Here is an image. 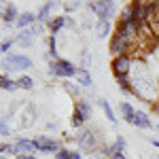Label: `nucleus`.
Wrapping results in <instances>:
<instances>
[{
  "instance_id": "1",
  "label": "nucleus",
  "mask_w": 159,
  "mask_h": 159,
  "mask_svg": "<svg viewBox=\"0 0 159 159\" xmlns=\"http://www.w3.org/2000/svg\"><path fill=\"white\" fill-rule=\"evenodd\" d=\"M0 66L7 72H11V70H28V68H32V60L28 55H21V53H11V55L4 57V61Z\"/></svg>"
},
{
  "instance_id": "2",
  "label": "nucleus",
  "mask_w": 159,
  "mask_h": 159,
  "mask_svg": "<svg viewBox=\"0 0 159 159\" xmlns=\"http://www.w3.org/2000/svg\"><path fill=\"white\" fill-rule=\"evenodd\" d=\"M76 66L74 64H70L68 60H53L49 66V72L53 74V76H61V79H72V76H76Z\"/></svg>"
},
{
  "instance_id": "3",
  "label": "nucleus",
  "mask_w": 159,
  "mask_h": 159,
  "mask_svg": "<svg viewBox=\"0 0 159 159\" xmlns=\"http://www.w3.org/2000/svg\"><path fill=\"white\" fill-rule=\"evenodd\" d=\"M89 9L98 15L100 21H108L110 17L115 15V11H117V7H115L112 0H96V2L89 4Z\"/></svg>"
},
{
  "instance_id": "4",
  "label": "nucleus",
  "mask_w": 159,
  "mask_h": 159,
  "mask_svg": "<svg viewBox=\"0 0 159 159\" xmlns=\"http://www.w3.org/2000/svg\"><path fill=\"white\" fill-rule=\"evenodd\" d=\"M132 47H134V40H129V38H125V36L112 34V38H110V53H112L115 57H119V55H129Z\"/></svg>"
},
{
  "instance_id": "5",
  "label": "nucleus",
  "mask_w": 159,
  "mask_h": 159,
  "mask_svg": "<svg viewBox=\"0 0 159 159\" xmlns=\"http://www.w3.org/2000/svg\"><path fill=\"white\" fill-rule=\"evenodd\" d=\"M76 142H79V148L81 151H93L96 144H98V140H96V134L91 132V129H81L79 136H76Z\"/></svg>"
},
{
  "instance_id": "6",
  "label": "nucleus",
  "mask_w": 159,
  "mask_h": 159,
  "mask_svg": "<svg viewBox=\"0 0 159 159\" xmlns=\"http://www.w3.org/2000/svg\"><path fill=\"white\" fill-rule=\"evenodd\" d=\"M110 66H112L115 76H127L129 68H132V57H129V55H119V57H115V60H112Z\"/></svg>"
},
{
  "instance_id": "7",
  "label": "nucleus",
  "mask_w": 159,
  "mask_h": 159,
  "mask_svg": "<svg viewBox=\"0 0 159 159\" xmlns=\"http://www.w3.org/2000/svg\"><path fill=\"white\" fill-rule=\"evenodd\" d=\"M34 147H36V151H43V153H53V151L57 153L60 148H64L60 142H55L49 136H38L36 140H34Z\"/></svg>"
},
{
  "instance_id": "8",
  "label": "nucleus",
  "mask_w": 159,
  "mask_h": 159,
  "mask_svg": "<svg viewBox=\"0 0 159 159\" xmlns=\"http://www.w3.org/2000/svg\"><path fill=\"white\" fill-rule=\"evenodd\" d=\"M34 151H36V147H34V140H25V138H19V140L13 144V153H15L17 157L32 155Z\"/></svg>"
},
{
  "instance_id": "9",
  "label": "nucleus",
  "mask_w": 159,
  "mask_h": 159,
  "mask_svg": "<svg viewBox=\"0 0 159 159\" xmlns=\"http://www.w3.org/2000/svg\"><path fill=\"white\" fill-rule=\"evenodd\" d=\"M55 7H60V0H49L47 4H43V9L38 11L36 19L40 21V24H43V21H49V19H51V11H53Z\"/></svg>"
},
{
  "instance_id": "10",
  "label": "nucleus",
  "mask_w": 159,
  "mask_h": 159,
  "mask_svg": "<svg viewBox=\"0 0 159 159\" xmlns=\"http://www.w3.org/2000/svg\"><path fill=\"white\" fill-rule=\"evenodd\" d=\"M66 24H68V19H66L64 15H55V17H51L49 21H47V28H49L51 36H55V34H57V32H60Z\"/></svg>"
},
{
  "instance_id": "11",
  "label": "nucleus",
  "mask_w": 159,
  "mask_h": 159,
  "mask_svg": "<svg viewBox=\"0 0 159 159\" xmlns=\"http://www.w3.org/2000/svg\"><path fill=\"white\" fill-rule=\"evenodd\" d=\"M123 148H125V138L123 136H117V140L110 147H104V155L110 159L112 155H117V153H123Z\"/></svg>"
},
{
  "instance_id": "12",
  "label": "nucleus",
  "mask_w": 159,
  "mask_h": 159,
  "mask_svg": "<svg viewBox=\"0 0 159 159\" xmlns=\"http://www.w3.org/2000/svg\"><path fill=\"white\" fill-rule=\"evenodd\" d=\"M134 125L138 129H151L153 127V123L148 119L147 112H140V110H136V117H134Z\"/></svg>"
},
{
  "instance_id": "13",
  "label": "nucleus",
  "mask_w": 159,
  "mask_h": 159,
  "mask_svg": "<svg viewBox=\"0 0 159 159\" xmlns=\"http://www.w3.org/2000/svg\"><path fill=\"white\" fill-rule=\"evenodd\" d=\"M32 24H36V15H34V13H21V15H19V19H17V28H19V30H25V28H30V25Z\"/></svg>"
},
{
  "instance_id": "14",
  "label": "nucleus",
  "mask_w": 159,
  "mask_h": 159,
  "mask_svg": "<svg viewBox=\"0 0 159 159\" xmlns=\"http://www.w3.org/2000/svg\"><path fill=\"white\" fill-rule=\"evenodd\" d=\"M119 110H121L123 119H125V121H127V123H134L136 110H134V106H132L129 102H121V104H119Z\"/></svg>"
},
{
  "instance_id": "15",
  "label": "nucleus",
  "mask_w": 159,
  "mask_h": 159,
  "mask_svg": "<svg viewBox=\"0 0 159 159\" xmlns=\"http://www.w3.org/2000/svg\"><path fill=\"white\" fill-rule=\"evenodd\" d=\"M2 19H4V24H17V19H19V13H17V9H15V4H7Z\"/></svg>"
},
{
  "instance_id": "16",
  "label": "nucleus",
  "mask_w": 159,
  "mask_h": 159,
  "mask_svg": "<svg viewBox=\"0 0 159 159\" xmlns=\"http://www.w3.org/2000/svg\"><path fill=\"white\" fill-rule=\"evenodd\" d=\"M74 108H76L79 112H81V115H83V117H85V121L89 119V117H91V104H89V102H85V100H79Z\"/></svg>"
},
{
  "instance_id": "17",
  "label": "nucleus",
  "mask_w": 159,
  "mask_h": 159,
  "mask_svg": "<svg viewBox=\"0 0 159 159\" xmlns=\"http://www.w3.org/2000/svg\"><path fill=\"white\" fill-rule=\"evenodd\" d=\"M76 81H79L83 87H89L91 85V74L87 72L85 68H79V70H76Z\"/></svg>"
},
{
  "instance_id": "18",
  "label": "nucleus",
  "mask_w": 159,
  "mask_h": 159,
  "mask_svg": "<svg viewBox=\"0 0 159 159\" xmlns=\"http://www.w3.org/2000/svg\"><path fill=\"white\" fill-rule=\"evenodd\" d=\"M117 85H119V89H121V91H125V93H134L132 81H129L127 76H117Z\"/></svg>"
},
{
  "instance_id": "19",
  "label": "nucleus",
  "mask_w": 159,
  "mask_h": 159,
  "mask_svg": "<svg viewBox=\"0 0 159 159\" xmlns=\"http://www.w3.org/2000/svg\"><path fill=\"white\" fill-rule=\"evenodd\" d=\"M24 34H25V36H30V38L40 36V34H43V24H40V21H38V24H32L30 28H25V30H24Z\"/></svg>"
},
{
  "instance_id": "20",
  "label": "nucleus",
  "mask_w": 159,
  "mask_h": 159,
  "mask_svg": "<svg viewBox=\"0 0 159 159\" xmlns=\"http://www.w3.org/2000/svg\"><path fill=\"white\" fill-rule=\"evenodd\" d=\"M98 104L102 106V110H104V115H106V119H108L110 123H115V121H117V117H115V112H112V108H110V104L106 102V100H104V98L98 100Z\"/></svg>"
},
{
  "instance_id": "21",
  "label": "nucleus",
  "mask_w": 159,
  "mask_h": 159,
  "mask_svg": "<svg viewBox=\"0 0 159 159\" xmlns=\"http://www.w3.org/2000/svg\"><path fill=\"white\" fill-rule=\"evenodd\" d=\"M0 87L7 91H15L17 89V81H11L9 76H0Z\"/></svg>"
},
{
  "instance_id": "22",
  "label": "nucleus",
  "mask_w": 159,
  "mask_h": 159,
  "mask_svg": "<svg viewBox=\"0 0 159 159\" xmlns=\"http://www.w3.org/2000/svg\"><path fill=\"white\" fill-rule=\"evenodd\" d=\"M17 87H19V89H25V91H30V89L34 87V81H32L30 76H19V81H17Z\"/></svg>"
},
{
  "instance_id": "23",
  "label": "nucleus",
  "mask_w": 159,
  "mask_h": 159,
  "mask_svg": "<svg viewBox=\"0 0 159 159\" xmlns=\"http://www.w3.org/2000/svg\"><path fill=\"white\" fill-rule=\"evenodd\" d=\"M70 123H72V127H83L85 117H83V115H81L76 108H74V110H72V119H70Z\"/></svg>"
},
{
  "instance_id": "24",
  "label": "nucleus",
  "mask_w": 159,
  "mask_h": 159,
  "mask_svg": "<svg viewBox=\"0 0 159 159\" xmlns=\"http://www.w3.org/2000/svg\"><path fill=\"white\" fill-rule=\"evenodd\" d=\"M9 134H11V127H9L7 117H0V136H9Z\"/></svg>"
},
{
  "instance_id": "25",
  "label": "nucleus",
  "mask_w": 159,
  "mask_h": 159,
  "mask_svg": "<svg viewBox=\"0 0 159 159\" xmlns=\"http://www.w3.org/2000/svg\"><path fill=\"white\" fill-rule=\"evenodd\" d=\"M64 89H66V93H70V96H74V98H79V87L74 85V83H64Z\"/></svg>"
},
{
  "instance_id": "26",
  "label": "nucleus",
  "mask_w": 159,
  "mask_h": 159,
  "mask_svg": "<svg viewBox=\"0 0 159 159\" xmlns=\"http://www.w3.org/2000/svg\"><path fill=\"white\" fill-rule=\"evenodd\" d=\"M108 32H110V24H108V21H100V24H98V34L104 38Z\"/></svg>"
},
{
  "instance_id": "27",
  "label": "nucleus",
  "mask_w": 159,
  "mask_h": 159,
  "mask_svg": "<svg viewBox=\"0 0 159 159\" xmlns=\"http://www.w3.org/2000/svg\"><path fill=\"white\" fill-rule=\"evenodd\" d=\"M55 53H57V40H55V36H49V55L55 57Z\"/></svg>"
},
{
  "instance_id": "28",
  "label": "nucleus",
  "mask_w": 159,
  "mask_h": 159,
  "mask_svg": "<svg viewBox=\"0 0 159 159\" xmlns=\"http://www.w3.org/2000/svg\"><path fill=\"white\" fill-rule=\"evenodd\" d=\"M17 43H19V45H24V47H28V45H32V38L25 36L24 32H19V36H17Z\"/></svg>"
},
{
  "instance_id": "29",
  "label": "nucleus",
  "mask_w": 159,
  "mask_h": 159,
  "mask_svg": "<svg viewBox=\"0 0 159 159\" xmlns=\"http://www.w3.org/2000/svg\"><path fill=\"white\" fill-rule=\"evenodd\" d=\"M55 159H70V151H68V148H60V151L55 153Z\"/></svg>"
},
{
  "instance_id": "30",
  "label": "nucleus",
  "mask_w": 159,
  "mask_h": 159,
  "mask_svg": "<svg viewBox=\"0 0 159 159\" xmlns=\"http://www.w3.org/2000/svg\"><path fill=\"white\" fill-rule=\"evenodd\" d=\"M13 43H15V40H4V43L0 45V53H9L11 47H13Z\"/></svg>"
},
{
  "instance_id": "31",
  "label": "nucleus",
  "mask_w": 159,
  "mask_h": 159,
  "mask_svg": "<svg viewBox=\"0 0 159 159\" xmlns=\"http://www.w3.org/2000/svg\"><path fill=\"white\" fill-rule=\"evenodd\" d=\"M81 2H83V0H72V2H68V4H66V11H72V9H76Z\"/></svg>"
},
{
  "instance_id": "32",
  "label": "nucleus",
  "mask_w": 159,
  "mask_h": 159,
  "mask_svg": "<svg viewBox=\"0 0 159 159\" xmlns=\"http://www.w3.org/2000/svg\"><path fill=\"white\" fill-rule=\"evenodd\" d=\"M70 159H83V157H81L79 151H70Z\"/></svg>"
},
{
  "instance_id": "33",
  "label": "nucleus",
  "mask_w": 159,
  "mask_h": 159,
  "mask_svg": "<svg viewBox=\"0 0 159 159\" xmlns=\"http://www.w3.org/2000/svg\"><path fill=\"white\" fill-rule=\"evenodd\" d=\"M140 4H159V0H138Z\"/></svg>"
},
{
  "instance_id": "34",
  "label": "nucleus",
  "mask_w": 159,
  "mask_h": 159,
  "mask_svg": "<svg viewBox=\"0 0 159 159\" xmlns=\"http://www.w3.org/2000/svg\"><path fill=\"white\" fill-rule=\"evenodd\" d=\"M110 159H125V155H123V153H117V155H112Z\"/></svg>"
},
{
  "instance_id": "35",
  "label": "nucleus",
  "mask_w": 159,
  "mask_h": 159,
  "mask_svg": "<svg viewBox=\"0 0 159 159\" xmlns=\"http://www.w3.org/2000/svg\"><path fill=\"white\" fill-rule=\"evenodd\" d=\"M153 110H155V115L159 117V102H157V104H153Z\"/></svg>"
},
{
  "instance_id": "36",
  "label": "nucleus",
  "mask_w": 159,
  "mask_h": 159,
  "mask_svg": "<svg viewBox=\"0 0 159 159\" xmlns=\"http://www.w3.org/2000/svg\"><path fill=\"white\" fill-rule=\"evenodd\" d=\"M17 159H34L32 155H25V157H17Z\"/></svg>"
},
{
  "instance_id": "37",
  "label": "nucleus",
  "mask_w": 159,
  "mask_h": 159,
  "mask_svg": "<svg viewBox=\"0 0 159 159\" xmlns=\"http://www.w3.org/2000/svg\"><path fill=\"white\" fill-rule=\"evenodd\" d=\"M0 55H2V53H0Z\"/></svg>"
},
{
  "instance_id": "38",
  "label": "nucleus",
  "mask_w": 159,
  "mask_h": 159,
  "mask_svg": "<svg viewBox=\"0 0 159 159\" xmlns=\"http://www.w3.org/2000/svg\"><path fill=\"white\" fill-rule=\"evenodd\" d=\"M0 76H2V74H0Z\"/></svg>"
}]
</instances>
